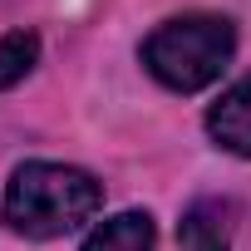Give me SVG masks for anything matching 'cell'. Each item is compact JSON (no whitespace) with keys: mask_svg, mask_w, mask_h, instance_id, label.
Wrapping results in <instances>:
<instances>
[{"mask_svg":"<svg viewBox=\"0 0 251 251\" xmlns=\"http://www.w3.org/2000/svg\"><path fill=\"white\" fill-rule=\"evenodd\" d=\"M236 50V30L222 15H177L143 40V64L173 94H197L222 79Z\"/></svg>","mask_w":251,"mask_h":251,"instance_id":"2","label":"cell"},{"mask_svg":"<svg viewBox=\"0 0 251 251\" xmlns=\"http://www.w3.org/2000/svg\"><path fill=\"white\" fill-rule=\"evenodd\" d=\"M103 207V187L84 173V168H64V163H25L10 187L5 202H0V217H5L10 231L50 241L64 236L74 226H84L94 212Z\"/></svg>","mask_w":251,"mask_h":251,"instance_id":"1","label":"cell"},{"mask_svg":"<svg viewBox=\"0 0 251 251\" xmlns=\"http://www.w3.org/2000/svg\"><path fill=\"white\" fill-rule=\"evenodd\" d=\"M207 133L217 148L236 153V158H251V74L236 79L207 113Z\"/></svg>","mask_w":251,"mask_h":251,"instance_id":"3","label":"cell"},{"mask_svg":"<svg viewBox=\"0 0 251 251\" xmlns=\"http://www.w3.org/2000/svg\"><path fill=\"white\" fill-rule=\"evenodd\" d=\"M158 231L148 212H118L84 236V251H153Z\"/></svg>","mask_w":251,"mask_h":251,"instance_id":"5","label":"cell"},{"mask_svg":"<svg viewBox=\"0 0 251 251\" xmlns=\"http://www.w3.org/2000/svg\"><path fill=\"white\" fill-rule=\"evenodd\" d=\"M226 217H231L226 202H212V197L192 202L177 222V246L182 251H231V222Z\"/></svg>","mask_w":251,"mask_h":251,"instance_id":"4","label":"cell"},{"mask_svg":"<svg viewBox=\"0 0 251 251\" xmlns=\"http://www.w3.org/2000/svg\"><path fill=\"white\" fill-rule=\"evenodd\" d=\"M40 59V35L35 30H10L0 40V89H15Z\"/></svg>","mask_w":251,"mask_h":251,"instance_id":"6","label":"cell"}]
</instances>
